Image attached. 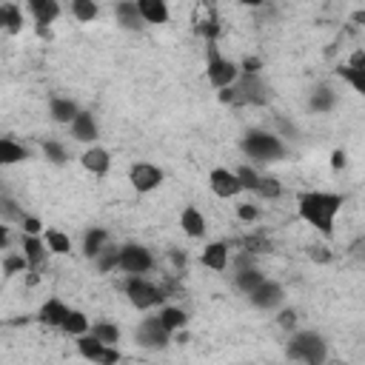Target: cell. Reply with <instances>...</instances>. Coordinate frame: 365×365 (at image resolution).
Instances as JSON below:
<instances>
[{"label":"cell","mask_w":365,"mask_h":365,"mask_svg":"<svg viewBox=\"0 0 365 365\" xmlns=\"http://www.w3.org/2000/svg\"><path fill=\"white\" fill-rule=\"evenodd\" d=\"M342 208V197L339 194H328V191H308L299 197V217L305 222H311L314 228H319L325 237L334 231V217Z\"/></svg>","instance_id":"obj_1"},{"label":"cell","mask_w":365,"mask_h":365,"mask_svg":"<svg viewBox=\"0 0 365 365\" xmlns=\"http://www.w3.org/2000/svg\"><path fill=\"white\" fill-rule=\"evenodd\" d=\"M288 356L297 362H305V365H322L328 356V345L314 331H297L288 339Z\"/></svg>","instance_id":"obj_2"},{"label":"cell","mask_w":365,"mask_h":365,"mask_svg":"<svg viewBox=\"0 0 365 365\" xmlns=\"http://www.w3.org/2000/svg\"><path fill=\"white\" fill-rule=\"evenodd\" d=\"M242 151L251 157V160H259V163H271V160H279L285 157V145L277 134H268V131H248L242 137Z\"/></svg>","instance_id":"obj_3"},{"label":"cell","mask_w":365,"mask_h":365,"mask_svg":"<svg viewBox=\"0 0 365 365\" xmlns=\"http://www.w3.org/2000/svg\"><path fill=\"white\" fill-rule=\"evenodd\" d=\"M205 77H208V83L214 86V88H228V86H234L237 83V77H240V66L237 63H231L228 57H222L220 54V48H217V43H208V63H205Z\"/></svg>","instance_id":"obj_4"},{"label":"cell","mask_w":365,"mask_h":365,"mask_svg":"<svg viewBox=\"0 0 365 365\" xmlns=\"http://www.w3.org/2000/svg\"><path fill=\"white\" fill-rule=\"evenodd\" d=\"M151 265H154V257H151V251L143 248V245H123L120 254H117V268H123V271L131 274V277L145 274Z\"/></svg>","instance_id":"obj_5"},{"label":"cell","mask_w":365,"mask_h":365,"mask_svg":"<svg viewBox=\"0 0 365 365\" xmlns=\"http://www.w3.org/2000/svg\"><path fill=\"white\" fill-rule=\"evenodd\" d=\"M125 297H128V302H131L134 308L145 311V308H154V305L163 299V291H160L157 285L145 282L143 277H128V282H125Z\"/></svg>","instance_id":"obj_6"},{"label":"cell","mask_w":365,"mask_h":365,"mask_svg":"<svg viewBox=\"0 0 365 365\" xmlns=\"http://www.w3.org/2000/svg\"><path fill=\"white\" fill-rule=\"evenodd\" d=\"M234 88V106L237 103H251V106H265L268 103V86L257 77V74H245L240 83L231 86Z\"/></svg>","instance_id":"obj_7"},{"label":"cell","mask_w":365,"mask_h":365,"mask_svg":"<svg viewBox=\"0 0 365 365\" xmlns=\"http://www.w3.org/2000/svg\"><path fill=\"white\" fill-rule=\"evenodd\" d=\"M134 339H137V345H140V348L160 351V348H165V345L171 342V334L160 325V319H157V317H148V319H143V322L137 325Z\"/></svg>","instance_id":"obj_8"},{"label":"cell","mask_w":365,"mask_h":365,"mask_svg":"<svg viewBox=\"0 0 365 365\" xmlns=\"http://www.w3.org/2000/svg\"><path fill=\"white\" fill-rule=\"evenodd\" d=\"M128 182L134 185V191L145 194V191H154L163 182V171L154 163H134L128 168Z\"/></svg>","instance_id":"obj_9"},{"label":"cell","mask_w":365,"mask_h":365,"mask_svg":"<svg viewBox=\"0 0 365 365\" xmlns=\"http://www.w3.org/2000/svg\"><path fill=\"white\" fill-rule=\"evenodd\" d=\"M248 299H251V305H254V308L271 311V308L282 305V299H285V291H282V285H279V282H271V279H265L259 288H254V291L248 294Z\"/></svg>","instance_id":"obj_10"},{"label":"cell","mask_w":365,"mask_h":365,"mask_svg":"<svg viewBox=\"0 0 365 365\" xmlns=\"http://www.w3.org/2000/svg\"><path fill=\"white\" fill-rule=\"evenodd\" d=\"M208 185H211V191H214L217 197H222V200L237 197V194L242 191L240 180H237L234 171H228V168H214V171L208 174Z\"/></svg>","instance_id":"obj_11"},{"label":"cell","mask_w":365,"mask_h":365,"mask_svg":"<svg viewBox=\"0 0 365 365\" xmlns=\"http://www.w3.org/2000/svg\"><path fill=\"white\" fill-rule=\"evenodd\" d=\"M68 305L60 299V297H51V299H46L43 302V308H40V314H37V319L43 322V325H48V328H60L63 325V319L68 317Z\"/></svg>","instance_id":"obj_12"},{"label":"cell","mask_w":365,"mask_h":365,"mask_svg":"<svg viewBox=\"0 0 365 365\" xmlns=\"http://www.w3.org/2000/svg\"><path fill=\"white\" fill-rule=\"evenodd\" d=\"M80 163H83V168H86V171H91V174H97V177H103V174L108 171V165H111V157H108V151H106V148L91 145V148H86V151H83Z\"/></svg>","instance_id":"obj_13"},{"label":"cell","mask_w":365,"mask_h":365,"mask_svg":"<svg viewBox=\"0 0 365 365\" xmlns=\"http://www.w3.org/2000/svg\"><path fill=\"white\" fill-rule=\"evenodd\" d=\"M71 137L77 140V143H94L97 140V123H94V117L88 114V111H80L74 120H71Z\"/></svg>","instance_id":"obj_14"},{"label":"cell","mask_w":365,"mask_h":365,"mask_svg":"<svg viewBox=\"0 0 365 365\" xmlns=\"http://www.w3.org/2000/svg\"><path fill=\"white\" fill-rule=\"evenodd\" d=\"M202 265L211 268V271H225L228 268V245L225 242H208L200 254Z\"/></svg>","instance_id":"obj_15"},{"label":"cell","mask_w":365,"mask_h":365,"mask_svg":"<svg viewBox=\"0 0 365 365\" xmlns=\"http://www.w3.org/2000/svg\"><path fill=\"white\" fill-rule=\"evenodd\" d=\"M26 9L31 11L34 23H37V26H46V29H48V23H54V20L60 17V6H57L54 0H29Z\"/></svg>","instance_id":"obj_16"},{"label":"cell","mask_w":365,"mask_h":365,"mask_svg":"<svg viewBox=\"0 0 365 365\" xmlns=\"http://www.w3.org/2000/svg\"><path fill=\"white\" fill-rule=\"evenodd\" d=\"M48 114H51L54 123L71 125V120L80 114V108H77V103L68 100V97H51V103H48Z\"/></svg>","instance_id":"obj_17"},{"label":"cell","mask_w":365,"mask_h":365,"mask_svg":"<svg viewBox=\"0 0 365 365\" xmlns=\"http://www.w3.org/2000/svg\"><path fill=\"white\" fill-rule=\"evenodd\" d=\"M143 23H168V6L163 0H137Z\"/></svg>","instance_id":"obj_18"},{"label":"cell","mask_w":365,"mask_h":365,"mask_svg":"<svg viewBox=\"0 0 365 365\" xmlns=\"http://www.w3.org/2000/svg\"><path fill=\"white\" fill-rule=\"evenodd\" d=\"M23 257H26V265L37 271L46 262V242L40 237H29L26 234V240H23Z\"/></svg>","instance_id":"obj_19"},{"label":"cell","mask_w":365,"mask_h":365,"mask_svg":"<svg viewBox=\"0 0 365 365\" xmlns=\"http://www.w3.org/2000/svg\"><path fill=\"white\" fill-rule=\"evenodd\" d=\"M180 225H182V231H185L188 237H194V240L205 234V220H202V214H200L194 205L182 208V214H180Z\"/></svg>","instance_id":"obj_20"},{"label":"cell","mask_w":365,"mask_h":365,"mask_svg":"<svg viewBox=\"0 0 365 365\" xmlns=\"http://www.w3.org/2000/svg\"><path fill=\"white\" fill-rule=\"evenodd\" d=\"M0 29H6L9 34H17V31L23 29L20 6H14V3H0Z\"/></svg>","instance_id":"obj_21"},{"label":"cell","mask_w":365,"mask_h":365,"mask_svg":"<svg viewBox=\"0 0 365 365\" xmlns=\"http://www.w3.org/2000/svg\"><path fill=\"white\" fill-rule=\"evenodd\" d=\"M26 157H29V151L20 143L0 137V165H14V163H23Z\"/></svg>","instance_id":"obj_22"},{"label":"cell","mask_w":365,"mask_h":365,"mask_svg":"<svg viewBox=\"0 0 365 365\" xmlns=\"http://www.w3.org/2000/svg\"><path fill=\"white\" fill-rule=\"evenodd\" d=\"M114 14H117V23L123 26V29H140L143 26V17H140V11H137V3H117L114 6Z\"/></svg>","instance_id":"obj_23"},{"label":"cell","mask_w":365,"mask_h":365,"mask_svg":"<svg viewBox=\"0 0 365 365\" xmlns=\"http://www.w3.org/2000/svg\"><path fill=\"white\" fill-rule=\"evenodd\" d=\"M106 242H108V231H106V228H91V231L83 237V254H86L88 259H94Z\"/></svg>","instance_id":"obj_24"},{"label":"cell","mask_w":365,"mask_h":365,"mask_svg":"<svg viewBox=\"0 0 365 365\" xmlns=\"http://www.w3.org/2000/svg\"><path fill=\"white\" fill-rule=\"evenodd\" d=\"M234 282H237V288H240V291L251 294L254 288H259V285L265 282V274L248 265V268H240V274H237V279H234Z\"/></svg>","instance_id":"obj_25"},{"label":"cell","mask_w":365,"mask_h":365,"mask_svg":"<svg viewBox=\"0 0 365 365\" xmlns=\"http://www.w3.org/2000/svg\"><path fill=\"white\" fill-rule=\"evenodd\" d=\"M60 331H66V334H71V336H86V331H88V317L83 314V311H68V317L63 319V325H60Z\"/></svg>","instance_id":"obj_26"},{"label":"cell","mask_w":365,"mask_h":365,"mask_svg":"<svg viewBox=\"0 0 365 365\" xmlns=\"http://www.w3.org/2000/svg\"><path fill=\"white\" fill-rule=\"evenodd\" d=\"M77 351H80V356L83 359H91V362H100V356H103V351H106V345L100 342V339H94V336H77Z\"/></svg>","instance_id":"obj_27"},{"label":"cell","mask_w":365,"mask_h":365,"mask_svg":"<svg viewBox=\"0 0 365 365\" xmlns=\"http://www.w3.org/2000/svg\"><path fill=\"white\" fill-rule=\"evenodd\" d=\"M91 336L100 339L103 345H111V348H114V345L120 342V328H117L114 322H94V325H91Z\"/></svg>","instance_id":"obj_28"},{"label":"cell","mask_w":365,"mask_h":365,"mask_svg":"<svg viewBox=\"0 0 365 365\" xmlns=\"http://www.w3.org/2000/svg\"><path fill=\"white\" fill-rule=\"evenodd\" d=\"M334 103H336V94H334L328 86H319V88L311 94V103H308V106H311V111H319V114H322V111H331Z\"/></svg>","instance_id":"obj_29"},{"label":"cell","mask_w":365,"mask_h":365,"mask_svg":"<svg viewBox=\"0 0 365 365\" xmlns=\"http://www.w3.org/2000/svg\"><path fill=\"white\" fill-rule=\"evenodd\" d=\"M117 254H120V248H117V245H111V242H106V245L100 248V254L94 257V262H97V271H100V274H108V271H114V268H117Z\"/></svg>","instance_id":"obj_30"},{"label":"cell","mask_w":365,"mask_h":365,"mask_svg":"<svg viewBox=\"0 0 365 365\" xmlns=\"http://www.w3.org/2000/svg\"><path fill=\"white\" fill-rule=\"evenodd\" d=\"M157 319H160V325H163L168 334H174V331H180V328L185 325L188 317H185V311H180V308H163Z\"/></svg>","instance_id":"obj_31"},{"label":"cell","mask_w":365,"mask_h":365,"mask_svg":"<svg viewBox=\"0 0 365 365\" xmlns=\"http://www.w3.org/2000/svg\"><path fill=\"white\" fill-rule=\"evenodd\" d=\"M43 231H46V245L51 254H68L71 251V240L63 231H57V228H43Z\"/></svg>","instance_id":"obj_32"},{"label":"cell","mask_w":365,"mask_h":365,"mask_svg":"<svg viewBox=\"0 0 365 365\" xmlns=\"http://www.w3.org/2000/svg\"><path fill=\"white\" fill-rule=\"evenodd\" d=\"M71 14L80 20V23H91L97 17V3L91 0H74L71 3Z\"/></svg>","instance_id":"obj_33"},{"label":"cell","mask_w":365,"mask_h":365,"mask_svg":"<svg viewBox=\"0 0 365 365\" xmlns=\"http://www.w3.org/2000/svg\"><path fill=\"white\" fill-rule=\"evenodd\" d=\"M336 74H339L342 80H348V83L354 86V91H356V94H365V71H359V68H348V66H339V68H336Z\"/></svg>","instance_id":"obj_34"},{"label":"cell","mask_w":365,"mask_h":365,"mask_svg":"<svg viewBox=\"0 0 365 365\" xmlns=\"http://www.w3.org/2000/svg\"><path fill=\"white\" fill-rule=\"evenodd\" d=\"M279 191H282V185L277 177H259L257 188H254V194H259L262 200H274V197H279Z\"/></svg>","instance_id":"obj_35"},{"label":"cell","mask_w":365,"mask_h":365,"mask_svg":"<svg viewBox=\"0 0 365 365\" xmlns=\"http://www.w3.org/2000/svg\"><path fill=\"white\" fill-rule=\"evenodd\" d=\"M234 177L240 180L242 191H245V188H248V191H254V188H257V182H259V174H257L251 165H240V168L234 171Z\"/></svg>","instance_id":"obj_36"},{"label":"cell","mask_w":365,"mask_h":365,"mask_svg":"<svg viewBox=\"0 0 365 365\" xmlns=\"http://www.w3.org/2000/svg\"><path fill=\"white\" fill-rule=\"evenodd\" d=\"M43 154H46L51 163H57V165L66 163V148H63L60 143H54V140H46V143H43Z\"/></svg>","instance_id":"obj_37"},{"label":"cell","mask_w":365,"mask_h":365,"mask_svg":"<svg viewBox=\"0 0 365 365\" xmlns=\"http://www.w3.org/2000/svg\"><path fill=\"white\" fill-rule=\"evenodd\" d=\"M29 265H26V257L20 254V257H6V262H3V274H17V271H26Z\"/></svg>","instance_id":"obj_38"},{"label":"cell","mask_w":365,"mask_h":365,"mask_svg":"<svg viewBox=\"0 0 365 365\" xmlns=\"http://www.w3.org/2000/svg\"><path fill=\"white\" fill-rule=\"evenodd\" d=\"M23 231H26L29 237H40L43 225H40V220H37V217H23Z\"/></svg>","instance_id":"obj_39"},{"label":"cell","mask_w":365,"mask_h":365,"mask_svg":"<svg viewBox=\"0 0 365 365\" xmlns=\"http://www.w3.org/2000/svg\"><path fill=\"white\" fill-rule=\"evenodd\" d=\"M277 322H279V328H294L297 325V311H291V308H285V311H279V317H277Z\"/></svg>","instance_id":"obj_40"},{"label":"cell","mask_w":365,"mask_h":365,"mask_svg":"<svg viewBox=\"0 0 365 365\" xmlns=\"http://www.w3.org/2000/svg\"><path fill=\"white\" fill-rule=\"evenodd\" d=\"M257 214H259V211H257V205H251V202H242V205L237 208V217H240V220H245V222L257 220Z\"/></svg>","instance_id":"obj_41"},{"label":"cell","mask_w":365,"mask_h":365,"mask_svg":"<svg viewBox=\"0 0 365 365\" xmlns=\"http://www.w3.org/2000/svg\"><path fill=\"white\" fill-rule=\"evenodd\" d=\"M114 362H120V351L111 348V345H106V351L100 356V365H114Z\"/></svg>","instance_id":"obj_42"},{"label":"cell","mask_w":365,"mask_h":365,"mask_svg":"<svg viewBox=\"0 0 365 365\" xmlns=\"http://www.w3.org/2000/svg\"><path fill=\"white\" fill-rule=\"evenodd\" d=\"M259 66H262V63H259V57H245L240 68H242L245 74H259Z\"/></svg>","instance_id":"obj_43"},{"label":"cell","mask_w":365,"mask_h":365,"mask_svg":"<svg viewBox=\"0 0 365 365\" xmlns=\"http://www.w3.org/2000/svg\"><path fill=\"white\" fill-rule=\"evenodd\" d=\"M348 68H359V71H365V51H362V48L351 54V63H348Z\"/></svg>","instance_id":"obj_44"},{"label":"cell","mask_w":365,"mask_h":365,"mask_svg":"<svg viewBox=\"0 0 365 365\" xmlns=\"http://www.w3.org/2000/svg\"><path fill=\"white\" fill-rule=\"evenodd\" d=\"M311 259H314V262H328L331 254H328V248H317V245H314V248H311Z\"/></svg>","instance_id":"obj_45"},{"label":"cell","mask_w":365,"mask_h":365,"mask_svg":"<svg viewBox=\"0 0 365 365\" xmlns=\"http://www.w3.org/2000/svg\"><path fill=\"white\" fill-rule=\"evenodd\" d=\"M220 103H228V106H234V88H231V86L220 91Z\"/></svg>","instance_id":"obj_46"},{"label":"cell","mask_w":365,"mask_h":365,"mask_svg":"<svg viewBox=\"0 0 365 365\" xmlns=\"http://www.w3.org/2000/svg\"><path fill=\"white\" fill-rule=\"evenodd\" d=\"M331 165H334V168H342V165H345V154H342V151H334V154H331Z\"/></svg>","instance_id":"obj_47"},{"label":"cell","mask_w":365,"mask_h":365,"mask_svg":"<svg viewBox=\"0 0 365 365\" xmlns=\"http://www.w3.org/2000/svg\"><path fill=\"white\" fill-rule=\"evenodd\" d=\"M6 245H9V228H6L3 222H0V251H3Z\"/></svg>","instance_id":"obj_48"}]
</instances>
